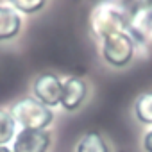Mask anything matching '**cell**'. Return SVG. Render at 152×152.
Segmentation results:
<instances>
[{
  "label": "cell",
  "instance_id": "6da1fadb",
  "mask_svg": "<svg viewBox=\"0 0 152 152\" xmlns=\"http://www.w3.org/2000/svg\"><path fill=\"white\" fill-rule=\"evenodd\" d=\"M131 11L125 9L118 2H102L99 4L91 16H90V27L93 34L100 39H106L109 36L127 32Z\"/></svg>",
  "mask_w": 152,
  "mask_h": 152
},
{
  "label": "cell",
  "instance_id": "3957f363",
  "mask_svg": "<svg viewBox=\"0 0 152 152\" xmlns=\"http://www.w3.org/2000/svg\"><path fill=\"white\" fill-rule=\"evenodd\" d=\"M134 56V39L127 32H120L102 39V57L107 64L122 68L131 63Z\"/></svg>",
  "mask_w": 152,
  "mask_h": 152
},
{
  "label": "cell",
  "instance_id": "8fae6325",
  "mask_svg": "<svg viewBox=\"0 0 152 152\" xmlns=\"http://www.w3.org/2000/svg\"><path fill=\"white\" fill-rule=\"evenodd\" d=\"M15 125L16 124H15L11 113L0 109V147L13 140V136H15Z\"/></svg>",
  "mask_w": 152,
  "mask_h": 152
},
{
  "label": "cell",
  "instance_id": "52a82bcc",
  "mask_svg": "<svg viewBox=\"0 0 152 152\" xmlns=\"http://www.w3.org/2000/svg\"><path fill=\"white\" fill-rule=\"evenodd\" d=\"M127 31V34L138 41H145L152 36V9H134L131 13Z\"/></svg>",
  "mask_w": 152,
  "mask_h": 152
},
{
  "label": "cell",
  "instance_id": "5b68a950",
  "mask_svg": "<svg viewBox=\"0 0 152 152\" xmlns=\"http://www.w3.org/2000/svg\"><path fill=\"white\" fill-rule=\"evenodd\" d=\"M50 145V134L47 131H32L22 129L13 145V152H47Z\"/></svg>",
  "mask_w": 152,
  "mask_h": 152
},
{
  "label": "cell",
  "instance_id": "9c48e42d",
  "mask_svg": "<svg viewBox=\"0 0 152 152\" xmlns=\"http://www.w3.org/2000/svg\"><path fill=\"white\" fill-rule=\"evenodd\" d=\"M134 111H136V118L141 124L152 125V91H147L138 97Z\"/></svg>",
  "mask_w": 152,
  "mask_h": 152
},
{
  "label": "cell",
  "instance_id": "9a60e30c",
  "mask_svg": "<svg viewBox=\"0 0 152 152\" xmlns=\"http://www.w3.org/2000/svg\"><path fill=\"white\" fill-rule=\"evenodd\" d=\"M0 152H13V150H11V148H7V147H4V145H2V147H0Z\"/></svg>",
  "mask_w": 152,
  "mask_h": 152
},
{
  "label": "cell",
  "instance_id": "277c9868",
  "mask_svg": "<svg viewBox=\"0 0 152 152\" xmlns=\"http://www.w3.org/2000/svg\"><path fill=\"white\" fill-rule=\"evenodd\" d=\"M61 93H63V83L54 73H43L34 81L36 100H39L47 107L61 104Z\"/></svg>",
  "mask_w": 152,
  "mask_h": 152
},
{
  "label": "cell",
  "instance_id": "7c38bea8",
  "mask_svg": "<svg viewBox=\"0 0 152 152\" xmlns=\"http://www.w3.org/2000/svg\"><path fill=\"white\" fill-rule=\"evenodd\" d=\"M9 2L15 6V9L27 13V15H32L45 6V0H9Z\"/></svg>",
  "mask_w": 152,
  "mask_h": 152
},
{
  "label": "cell",
  "instance_id": "4fadbf2b",
  "mask_svg": "<svg viewBox=\"0 0 152 152\" xmlns=\"http://www.w3.org/2000/svg\"><path fill=\"white\" fill-rule=\"evenodd\" d=\"M132 4L134 9H152V0H132Z\"/></svg>",
  "mask_w": 152,
  "mask_h": 152
},
{
  "label": "cell",
  "instance_id": "ba28073f",
  "mask_svg": "<svg viewBox=\"0 0 152 152\" xmlns=\"http://www.w3.org/2000/svg\"><path fill=\"white\" fill-rule=\"evenodd\" d=\"M22 18L13 7H2L0 6V41H6L15 38L20 32Z\"/></svg>",
  "mask_w": 152,
  "mask_h": 152
},
{
  "label": "cell",
  "instance_id": "30bf717a",
  "mask_svg": "<svg viewBox=\"0 0 152 152\" xmlns=\"http://www.w3.org/2000/svg\"><path fill=\"white\" fill-rule=\"evenodd\" d=\"M77 152H109L104 138L99 132H88L77 145Z\"/></svg>",
  "mask_w": 152,
  "mask_h": 152
},
{
  "label": "cell",
  "instance_id": "5bb4252c",
  "mask_svg": "<svg viewBox=\"0 0 152 152\" xmlns=\"http://www.w3.org/2000/svg\"><path fill=\"white\" fill-rule=\"evenodd\" d=\"M143 147L147 152H152V131H148L143 138Z\"/></svg>",
  "mask_w": 152,
  "mask_h": 152
},
{
  "label": "cell",
  "instance_id": "8992f818",
  "mask_svg": "<svg viewBox=\"0 0 152 152\" xmlns=\"http://www.w3.org/2000/svg\"><path fill=\"white\" fill-rule=\"evenodd\" d=\"M88 88L86 83L79 77H70L63 83V93H61V106L66 111H73L77 109L84 99H86Z\"/></svg>",
  "mask_w": 152,
  "mask_h": 152
},
{
  "label": "cell",
  "instance_id": "7a4b0ae2",
  "mask_svg": "<svg viewBox=\"0 0 152 152\" xmlns=\"http://www.w3.org/2000/svg\"><path fill=\"white\" fill-rule=\"evenodd\" d=\"M11 116L15 124H20L23 129L32 131H45V127H48L54 118L50 107L36 99H23L16 102L11 109Z\"/></svg>",
  "mask_w": 152,
  "mask_h": 152
}]
</instances>
